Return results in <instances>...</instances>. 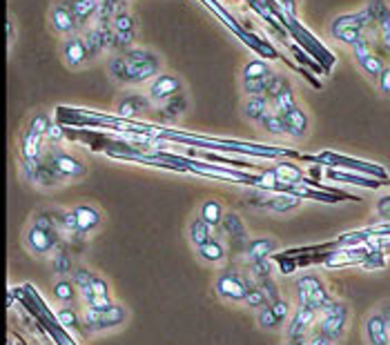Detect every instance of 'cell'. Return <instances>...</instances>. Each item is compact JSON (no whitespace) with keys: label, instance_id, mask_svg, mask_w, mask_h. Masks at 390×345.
Segmentation results:
<instances>
[{"label":"cell","instance_id":"30","mask_svg":"<svg viewBox=\"0 0 390 345\" xmlns=\"http://www.w3.org/2000/svg\"><path fill=\"white\" fill-rule=\"evenodd\" d=\"M187 234H189V243H192L196 250L201 245H205L210 239H212V232H210V225L201 219V217H196L189 221V228H187Z\"/></svg>","mask_w":390,"mask_h":345},{"label":"cell","instance_id":"38","mask_svg":"<svg viewBox=\"0 0 390 345\" xmlns=\"http://www.w3.org/2000/svg\"><path fill=\"white\" fill-rule=\"evenodd\" d=\"M54 296L62 301V303H69L76 296V285H74V281H67V278H60L54 285Z\"/></svg>","mask_w":390,"mask_h":345},{"label":"cell","instance_id":"37","mask_svg":"<svg viewBox=\"0 0 390 345\" xmlns=\"http://www.w3.org/2000/svg\"><path fill=\"white\" fill-rule=\"evenodd\" d=\"M257 326L261 330H277L281 326V321L270 305H263L261 310H257Z\"/></svg>","mask_w":390,"mask_h":345},{"label":"cell","instance_id":"40","mask_svg":"<svg viewBox=\"0 0 390 345\" xmlns=\"http://www.w3.org/2000/svg\"><path fill=\"white\" fill-rule=\"evenodd\" d=\"M364 269H384L386 267V254L382 250H368L364 261L359 263Z\"/></svg>","mask_w":390,"mask_h":345},{"label":"cell","instance_id":"31","mask_svg":"<svg viewBox=\"0 0 390 345\" xmlns=\"http://www.w3.org/2000/svg\"><path fill=\"white\" fill-rule=\"evenodd\" d=\"M259 125H261V129H263L266 134H272V136H288V127H286V123H283V116L277 114L275 110H270L266 116H263L261 121H259Z\"/></svg>","mask_w":390,"mask_h":345},{"label":"cell","instance_id":"26","mask_svg":"<svg viewBox=\"0 0 390 345\" xmlns=\"http://www.w3.org/2000/svg\"><path fill=\"white\" fill-rule=\"evenodd\" d=\"M198 217H201L210 228H217V225H221V221H223L226 210L219 201L207 199V201L201 203V208H198Z\"/></svg>","mask_w":390,"mask_h":345},{"label":"cell","instance_id":"8","mask_svg":"<svg viewBox=\"0 0 390 345\" xmlns=\"http://www.w3.org/2000/svg\"><path fill=\"white\" fill-rule=\"evenodd\" d=\"M183 92V81L181 76H176V74H167L161 71L159 76L152 78L147 83V96H150V101L154 105H163L165 101H170L172 96L181 94Z\"/></svg>","mask_w":390,"mask_h":345},{"label":"cell","instance_id":"5","mask_svg":"<svg viewBox=\"0 0 390 345\" xmlns=\"http://www.w3.org/2000/svg\"><path fill=\"white\" fill-rule=\"evenodd\" d=\"M128 319V310L123 305H112L105 312H96L87 308L85 317H83V323H85V330L87 332H103V330H112V328H119L121 323H125Z\"/></svg>","mask_w":390,"mask_h":345},{"label":"cell","instance_id":"34","mask_svg":"<svg viewBox=\"0 0 390 345\" xmlns=\"http://www.w3.org/2000/svg\"><path fill=\"white\" fill-rule=\"evenodd\" d=\"M198 256L207 263H221L226 258V245L219 239H210L205 245L198 247Z\"/></svg>","mask_w":390,"mask_h":345},{"label":"cell","instance_id":"54","mask_svg":"<svg viewBox=\"0 0 390 345\" xmlns=\"http://www.w3.org/2000/svg\"><path fill=\"white\" fill-rule=\"evenodd\" d=\"M379 312H382V317L386 319L388 328H390V303H384V305H382V310H379Z\"/></svg>","mask_w":390,"mask_h":345},{"label":"cell","instance_id":"9","mask_svg":"<svg viewBox=\"0 0 390 345\" xmlns=\"http://www.w3.org/2000/svg\"><path fill=\"white\" fill-rule=\"evenodd\" d=\"M83 36H85V42L90 47L92 60L103 56L105 51H112L114 31H112V25L105 23V20H94L87 29H83Z\"/></svg>","mask_w":390,"mask_h":345},{"label":"cell","instance_id":"49","mask_svg":"<svg viewBox=\"0 0 390 345\" xmlns=\"http://www.w3.org/2000/svg\"><path fill=\"white\" fill-rule=\"evenodd\" d=\"M377 87L384 96H390V67H384L382 76L377 78Z\"/></svg>","mask_w":390,"mask_h":345},{"label":"cell","instance_id":"25","mask_svg":"<svg viewBox=\"0 0 390 345\" xmlns=\"http://www.w3.org/2000/svg\"><path fill=\"white\" fill-rule=\"evenodd\" d=\"M221 228H223L226 236H230V241H246V223L237 212H226Z\"/></svg>","mask_w":390,"mask_h":345},{"label":"cell","instance_id":"35","mask_svg":"<svg viewBox=\"0 0 390 345\" xmlns=\"http://www.w3.org/2000/svg\"><path fill=\"white\" fill-rule=\"evenodd\" d=\"M292 107H297V99H294V90L292 85H288V87H283L275 99H272V110H275L277 114H288Z\"/></svg>","mask_w":390,"mask_h":345},{"label":"cell","instance_id":"48","mask_svg":"<svg viewBox=\"0 0 390 345\" xmlns=\"http://www.w3.org/2000/svg\"><path fill=\"white\" fill-rule=\"evenodd\" d=\"M377 214L384 221L390 223V194H386V196H382V199L377 201Z\"/></svg>","mask_w":390,"mask_h":345},{"label":"cell","instance_id":"39","mask_svg":"<svg viewBox=\"0 0 390 345\" xmlns=\"http://www.w3.org/2000/svg\"><path fill=\"white\" fill-rule=\"evenodd\" d=\"M51 125V118L43 112H36L34 116L29 118V123H27V129L29 132H34V134H40V136H45L47 134V129Z\"/></svg>","mask_w":390,"mask_h":345},{"label":"cell","instance_id":"51","mask_svg":"<svg viewBox=\"0 0 390 345\" xmlns=\"http://www.w3.org/2000/svg\"><path fill=\"white\" fill-rule=\"evenodd\" d=\"M69 267H71V263H69L67 254H65V252H58V254H56V265H54V269H56V272H69Z\"/></svg>","mask_w":390,"mask_h":345},{"label":"cell","instance_id":"52","mask_svg":"<svg viewBox=\"0 0 390 345\" xmlns=\"http://www.w3.org/2000/svg\"><path fill=\"white\" fill-rule=\"evenodd\" d=\"M277 3L286 9V12L290 14V16H294L297 14V7H299V0H277Z\"/></svg>","mask_w":390,"mask_h":345},{"label":"cell","instance_id":"11","mask_svg":"<svg viewBox=\"0 0 390 345\" xmlns=\"http://www.w3.org/2000/svg\"><path fill=\"white\" fill-rule=\"evenodd\" d=\"M49 20H51V29L60 34L62 38L74 36V34H80L83 27L76 20V16L71 14V9L62 3V0H56L54 5H51V12H49Z\"/></svg>","mask_w":390,"mask_h":345},{"label":"cell","instance_id":"17","mask_svg":"<svg viewBox=\"0 0 390 345\" xmlns=\"http://www.w3.org/2000/svg\"><path fill=\"white\" fill-rule=\"evenodd\" d=\"M368 254V247H339V250L330 252L323 258L325 267H348V265H359L364 256Z\"/></svg>","mask_w":390,"mask_h":345},{"label":"cell","instance_id":"7","mask_svg":"<svg viewBox=\"0 0 390 345\" xmlns=\"http://www.w3.org/2000/svg\"><path fill=\"white\" fill-rule=\"evenodd\" d=\"M60 56H62V62H65L69 69H80L92 60V53H90V47L85 42V36H83V31L80 34L62 38Z\"/></svg>","mask_w":390,"mask_h":345},{"label":"cell","instance_id":"19","mask_svg":"<svg viewBox=\"0 0 390 345\" xmlns=\"http://www.w3.org/2000/svg\"><path fill=\"white\" fill-rule=\"evenodd\" d=\"M328 176L330 180L334 183H346V185H357V187H366V190H379L386 185V180H375V178H368L364 174H353V171H346V169H337V167H330L328 169Z\"/></svg>","mask_w":390,"mask_h":345},{"label":"cell","instance_id":"32","mask_svg":"<svg viewBox=\"0 0 390 345\" xmlns=\"http://www.w3.org/2000/svg\"><path fill=\"white\" fill-rule=\"evenodd\" d=\"M110 25H112L114 34H123V36L136 34V18L132 16L130 9H125V12L116 14V16L110 20Z\"/></svg>","mask_w":390,"mask_h":345},{"label":"cell","instance_id":"20","mask_svg":"<svg viewBox=\"0 0 390 345\" xmlns=\"http://www.w3.org/2000/svg\"><path fill=\"white\" fill-rule=\"evenodd\" d=\"M62 3H65L71 9V14L76 16L80 27L87 29L94 23V20H96L101 0H62Z\"/></svg>","mask_w":390,"mask_h":345},{"label":"cell","instance_id":"24","mask_svg":"<svg viewBox=\"0 0 390 345\" xmlns=\"http://www.w3.org/2000/svg\"><path fill=\"white\" fill-rule=\"evenodd\" d=\"M272 169H275L279 183H283V185H305V180H308L305 178V171L290 163V160H281Z\"/></svg>","mask_w":390,"mask_h":345},{"label":"cell","instance_id":"29","mask_svg":"<svg viewBox=\"0 0 390 345\" xmlns=\"http://www.w3.org/2000/svg\"><path fill=\"white\" fill-rule=\"evenodd\" d=\"M357 65H359V69L364 71V76L371 78V81H375V83H377L379 76H382V71H384V67H386L384 58L379 56V53H375V51H371L368 56L359 58V60H357Z\"/></svg>","mask_w":390,"mask_h":345},{"label":"cell","instance_id":"4","mask_svg":"<svg viewBox=\"0 0 390 345\" xmlns=\"http://www.w3.org/2000/svg\"><path fill=\"white\" fill-rule=\"evenodd\" d=\"M297 298H299V305L312 308L317 312L328 308L330 301H332L328 296V292H325L323 283L314 274H303L297 281Z\"/></svg>","mask_w":390,"mask_h":345},{"label":"cell","instance_id":"27","mask_svg":"<svg viewBox=\"0 0 390 345\" xmlns=\"http://www.w3.org/2000/svg\"><path fill=\"white\" fill-rule=\"evenodd\" d=\"M275 250H277V243L272 239H255V241L248 243L246 256H248L250 263H255V261H261V258H268Z\"/></svg>","mask_w":390,"mask_h":345},{"label":"cell","instance_id":"53","mask_svg":"<svg viewBox=\"0 0 390 345\" xmlns=\"http://www.w3.org/2000/svg\"><path fill=\"white\" fill-rule=\"evenodd\" d=\"M7 45H9V49L14 47V23H12V18H7Z\"/></svg>","mask_w":390,"mask_h":345},{"label":"cell","instance_id":"22","mask_svg":"<svg viewBox=\"0 0 390 345\" xmlns=\"http://www.w3.org/2000/svg\"><path fill=\"white\" fill-rule=\"evenodd\" d=\"M74 217H76V228L78 234H87L99 230L101 225V212L94 205H76L74 208Z\"/></svg>","mask_w":390,"mask_h":345},{"label":"cell","instance_id":"12","mask_svg":"<svg viewBox=\"0 0 390 345\" xmlns=\"http://www.w3.org/2000/svg\"><path fill=\"white\" fill-rule=\"evenodd\" d=\"M56 234L51 230H43V228H36V225H29L27 232H25V245L31 254L36 256H49L54 254L56 250Z\"/></svg>","mask_w":390,"mask_h":345},{"label":"cell","instance_id":"28","mask_svg":"<svg viewBox=\"0 0 390 345\" xmlns=\"http://www.w3.org/2000/svg\"><path fill=\"white\" fill-rule=\"evenodd\" d=\"M272 74V67L263 58H250L241 69V81H259Z\"/></svg>","mask_w":390,"mask_h":345},{"label":"cell","instance_id":"15","mask_svg":"<svg viewBox=\"0 0 390 345\" xmlns=\"http://www.w3.org/2000/svg\"><path fill=\"white\" fill-rule=\"evenodd\" d=\"M152 105L154 103L150 101V96L147 94L125 92L119 99V105H116V114H119L121 118H136V116L145 114Z\"/></svg>","mask_w":390,"mask_h":345},{"label":"cell","instance_id":"10","mask_svg":"<svg viewBox=\"0 0 390 345\" xmlns=\"http://www.w3.org/2000/svg\"><path fill=\"white\" fill-rule=\"evenodd\" d=\"M261 194H263L261 199H252L250 203L275 214H288L301 205V196H294V194H286V192H261Z\"/></svg>","mask_w":390,"mask_h":345},{"label":"cell","instance_id":"3","mask_svg":"<svg viewBox=\"0 0 390 345\" xmlns=\"http://www.w3.org/2000/svg\"><path fill=\"white\" fill-rule=\"evenodd\" d=\"M319 314H321V319L317 321L319 323L317 332L323 334L330 343H337L339 339H344L348 317H350V310H348L344 301H330V305L323 308Z\"/></svg>","mask_w":390,"mask_h":345},{"label":"cell","instance_id":"36","mask_svg":"<svg viewBox=\"0 0 390 345\" xmlns=\"http://www.w3.org/2000/svg\"><path fill=\"white\" fill-rule=\"evenodd\" d=\"M71 281H74V285H76V289L83 294V298H85V301H90L94 296V292H92L94 274H90L87 269H76L74 276H71Z\"/></svg>","mask_w":390,"mask_h":345},{"label":"cell","instance_id":"13","mask_svg":"<svg viewBox=\"0 0 390 345\" xmlns=\"http://www.w3.org/2000/svg\"><path fill=\"white\" fill-rule=\"evenodd\" d=\"M317 321H319V312H317V310L299 305L297 310H294V314L290 317L288 330H286V339H288V341L303 339Z\"/></svg>","mask_w":390,"mask_h":345},{"label":"cell","instance_id":"42","mask_svg":"<svg viewBox=\"0 0 390 345\" xmlns=\"http://www.w3.org/2000/svg\"><path fill=\"white\" fill-rule=\"evenodd\" d=\"M250 272L252 276L257 278H268L272 274V263H270V258H261V261H255V263H250Z\"/></svg>","mask_w":390,"mask_h":345},{"label":"cell","instance_id":"14","mask_svg":"<svg viewBox=\"0 0 390 345\" xmlns=\"http://www.w3.org/2000/svg\"><path fill=\"white\" fill-rule=\"evenodd\" d=\"M18 147H20V160H23V163H29V165H38L47 152L45 136L29 132V129H25L23 136H20Z\"/></svg>","mask_w":390,"mask_h":345},{"label":"cell","instance_id":"44","mask_svg":"<svg viewBox=\"0 0 390 345\" xmlns=\"http://www.w3.org/2000/svg\"><path fill=\"white\" fill-rule=\"evenodd\" d=\"M58 323L60 326H65V328H78V314L76 312H74L71 308H62V310H58Z\"/></svg>","mask_w":390,"mask_h":345},{"label":"cell","instance_id":"41","mask_svg":"<svg viewBox=\"0 0 390 345\" xmlns=\"http://www.w3.org/2000/svg\"><path fill=\"white\" fill-rule=\"evenodd\" d=\"M244 303L248 305V308H255V310H261L263 305H270L268 303V298H266V294H263V289L259 287V285H255V287H250L248 289V294H246V301Z\"/></svg>","mask_w":390,"mask_h":345},{"label":"cell","instance_id":"23","mask_svg":"<svg viewBox=\"0 0 390 345\" xmlns=\"http://www.w3.org/2000/svg\"><path fill=\"white\" fill-rule=\"evenodd\" d=\"M270 110H272V101L268 99V96H246L244 110L241 112H244V116L248 118V121L259 123Z\"/></svg>","mask_w":390,"mask_h":345},{"label":"cell","instance_id":"21","mask_svg":"<svg viewBox=\"0 0 390 345\" xmlns=\"http://www.w3.org/2000/svg\"><path fill=\"white\" fill-rule=\"evenodd\" d=\"M283 123L288 127L290 138H303L310 129V116L303 107H292L288 114H283Z\"/></svg>","mask_w":390,"mask_h":345},{"label":"cell","instance_id":"46","mask_svg":"<svg viewBox=\"0 0 390 345\" xmlns=\"http://www.w3.org/2000/svg\"><path fill=\"white\" fill-rule=\"evenodd\" d=\"M270 308L275 310V314L279 317L281 323L286 321V319H290V305H288V301H286V298H277L275 303H270Z\"/></svg>","mask_w":390,"mask_h":345},{"label":"cell","instance_id":"33","mask_svg":"<svg viewBox=\"0 0 390 345\" xmlns=\"http://www.w3.org/2000/svg\"><path fill=\"white\" fill-rule=\"evenodd\" d=\"M187 107H189V103H187V96L181 92V94H176V96H172L170 101H165L163 105H161V114L165 116V118H178V116H183L185 112H187Z\"/></svg>","mask_w":390,"mask_h":345},{"label":"cell","instance_id":"6","mask_svg":"<svg viewBox=\"0 0 390 345\" xmlns=\"http://www.w3.org/2000/svg\"><path fill=\"white\" fill-rule=\"evenodd\" d=\"M217 294L226 301H232V303H244L246 301V294H248V281L244 274L235 272V269H226V272H221L217 276Z\"/></svg>","mask_w":390,"mask_h":345},{"label":"cell","instance_id":"18","mask_svg":"<svg viewBox=\"0 0 390 345\" xmlns=\"http://www.w3.org/2000/svg\"><path fill=\"white\" fill-rule=\"evenodd\" d=\"M371 9V14L377 20V38L382 40V45L390 51V7L384 0H373V3L366 5Z\"/></svg>","mask_w":390,"mask_h":345},{"label":"cell","instance_id":"2","mask_svg":"<svg viewBox=\"0 0 390 345\" xmlns=\"http://www.w3.org/2000/svg\"><path fill=\"white\" fill-rule=\"evenodd\" d=\"M43 160L49 165V169L65 183V180H78L83 176H87V167L80 158H76L67 149H62L60 145H49Z\"/></svg>","mask_w":390,"mask_h":345},{"label":"cell","instance_id":"50","mask_svg":"<svg viewBox=\"0 0 390 345\" xmlns=\"http://www.w3.org/2000/svg\"><path fill=\"white\" fill-rule=\"evenodd\" d=\"M92 292H94V296H108L110 294V287H108V283H105L101 276H94Z\"/></svg>","mask_w":390,"mask_h":345},{"label":"cell","instance_id":"47","mask_svg":"<svg viewBox=\"0 0 390 345\" xmlns=\"http://www.w3.org/2000/svg\"><path fill=\"white\" fill-rule=\"evenodd\" d=\"M112 305H114V303H112L110 294H108V296H92V298L87 301V308L96 310V312H105V310L112 308Z\"/></svg>","mask_w":390,"mask_h":345},{"label":"cell","instance_id":"1","mask_svg":"<svg viewBox=\"0 0 390 345\" xmlns=\"http://www.w3.org/2000/svg\"><path fill=\"white\" fill-rule=\"evenodd\" d=\"M163 71V58L150 47H130L114 51L108 58V74L116 85L134 87L145 85Z\"/></svg>","mask_w":390,"mask_h":345},{"label":"cell","instance_id":"45","mask_svg":"<svg viewBox=\"0 0 390 345\" xmlns=\"http://www.w3.org/2000/svg\"><path fill=\"white\" fill-rule=\"evenodd\" d=\"M62 138H65V134H62V129L56 121H51L49 129H47V134H45V141L49 145H60L62 143Z\"/></svg>","mask_w":390,"mask_h":345},{"label":"cell","instance_id":"16","mask_svg":"<svg viewBox=\"0 0 390 345\" xmlns=\"http://www.w3.org/2000/svg\"><path fill=\"white\" fill-rule=\"evenodd\" d=\"M364 334L368 345H390V328L382 312H371L364 323Z\"/></svg>","mask_w":390,"mask_h":345},{"label":"cell","instance_id":"43","mask_svg":"<svg viewBox=\"0 0 390 345\" xmlns=\"http://www.w3.org/2000/svg\"><path fill=\"white\" fill-rule=\"evenodd\" d=\"M353 49V53H355V58L359 60V58H364V56H368V53L373 51V40H371V36H362L359 40L355 42V45L350 47Z\"/></svg>","mask_w":390,"mask_h":345}]
</instances>
